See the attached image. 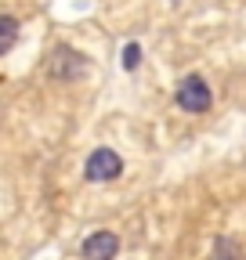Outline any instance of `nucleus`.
I'll return each mask as SVG.
<instances>
[{"instance_id": "f257e3e1", "label": "nucleus", "mask_w": 246, "mask_h": 260, "mask_svg": "<svg viewBox=\"0 0 246 260\" xmlns=\"http://www.w3.org/2000/svg\"><path fill=\"white\" fill-rule=\"evenodd\" d=\"M174 102L184 109V112H192V116H199V112H210V105H213V94H210V83L203 80V76H184L181 83H177V90H174Z\"/></svg>"}, {"instance_id": "f03ea898", "label": "nucleus", "mask_w": 246, "mask_h": 260, "mask_svg": "<svg viewBox=\"0 0 246 260\" xmlns=\"http://www.w3.org/2000/svg\"><path fill=\"white\" fill-rule=\"evenodd\" d=\"M83 69H87V61H83V54L73 51V47H54L51 58H47V76L58 80V83H73V80H80Z\"/></svg>"}, {"instance_id": "7ed1b4c3", "label": "nucleus", "mask_w": 246, "mask_h": 260, "mask_svg": "<svg viewBox=\"0 0 246 260\" xmlns=\"http://www.w3.org/2000/svg\"><path fill=\"white\" fill-rule=\"evenodd\" d=\"M119 174H123V159L112 148H95L87 155V167H83L87 181H116Z\"/></svg>"}, {"instance_id": "20e7f679", "label": "nucleus", "mask_w": 246, "mask_h": 260, "mask_svg": "<svg viewBox=\"0 0 246 260\" xmlns=\"http://www.w3.org/2000/svg\"><path fill=\"white\" fill-rule=\"evenodd\" d=\"M116 253H119V235L116 232H95V235H87L83 246H80L83 260H112Z\"/></svg>"}, {"instance_id": "39448f33", "label": "nucleus", "mask_w": 246, "mask_h": 260, "mask_svg": "<svg viewBox=\"0 0 246 260\" xmlns=\"http://www.w3.org/2000/svg\"><path fill=\"white\" fill-rule=\"evenodd\" d=\"M18 18H11V15H0V58H4L15 44H18Z\"/></svg>"}, {"instance_id": "423d86ee", "label": "nucleus", "mask_w": 246, "mask_h": 260, "mask_svg": "<svg viewBox=\"0 0 246 260\" xmlns=\"http://www.w3.org/2000/svg\"><path fill=\"white\" fill-rule=\"evenodd\" d=\"M210 260H242V246L235 239H228V235H218V239H213Z\"/></svg>"}, {"instance_id": "0eeeda50", "label": "nucleus", "mask_w": 246, "mask_h": 260, "mask_svg": "<svg viewBox=\"0 0 246 260\" xmlns=\"http://www.w3.org/2000/svg\"><path fill=\"white\" fill-rule=\"evenodd\" d=\"M138 65H141V47L138 44H127V47H123V69L134 73Z\"/></svg>"}]
</instances>
